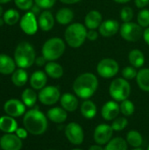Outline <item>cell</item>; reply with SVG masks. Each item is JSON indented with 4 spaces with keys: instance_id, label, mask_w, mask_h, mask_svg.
I'll return each instance as SVG.
<instances>
[{
    "instance_id": "56",
    "label": "cell",
    "mask_w": 149,
    "mask_h": 150,
    "mask_svg": "<svg viewBox=\"0 0 149 150\" xmlns=\"http://www.w3.org/2000/svg\"><path fill=\"white\" fill-rule=\"evenodd\" d=\"M48 150H55V149H48Z\"/></svg>"
},
{
    "instance_id": "23",
    "label": "cell",
    "mask_w": 149,
    "mask_h": 150,
    "mask_svg": "<svg viewBox=\"0 0 149 150\" xmlns=\"http://www.w3.org/2000/svg\"><path fill=\"white\" fill-rule=\"evenodd\" d=\"M46 74L53 79H59L64 74L62 66L55 62H48L45 65Z\"/></svg>"
},
{
    "instance_id": "34",
    "label": "cell",
    "mask_w": 149,
    "mask_h": 150,
    "mask_svg": "<svg viewBox=\"0 0 149 150\" xmlns=\"http://www.w3.org/2000/svg\"><path fill=\"white\" fill-rule=\"evenodd\" d=\"M134 111H135V106H134L133 103L131 100L126 99V100L121 102V104H120V112L125 117L132 116L134 113Z\"/></svg>"
},
{
    "instance_id": "48",
    "label": "cell",
    "mask_w": 149,
    "mask_h": 150,
    "mask_svg": "<svg viewBox=\"0 0 149 150\" xmlns=\"http://www.w3.org/2000/svg\"><path fill=\"white\" fill-rule=\"evenodd\" d=\"M89 150H105V148L102 147V145H98V144H96V145H92L89 148Z\"/></svg>"
},
{
    "instance_id": "47",
    "label": "cell",
    "mask_w": 149,
    "mask_h": 150,
    "mask_svg": "<svg viewBox=\"0 0 149 150\" xmlns=\"http://www.w3.org/2000/svg\"><path fill=\"white\" fill-rule=\"evenodd\" d=\"M81 1H83V0H60V2L64 4H75Z\"/></svg>"
},
{
    "instance_id": "39",
    "label": "cell",
    "mask_w": 149,
    "mask_h": 150,
    "mask_svg": "<svg viewBox=\"0 0 149 150\" xmlns=\"http://www.w3.org/2000/svg\"><path fill=\"white\" fill-rule=\"evenodd\" d=\"M33 2L34 0H14L16 6L23 11L31 10L33 5Z\"/></svg>"
},
{
    "instance_id": "57",
    "label": "cell",
    "mask_w": 149,
    "mask_h": 150,
    "mask_svg": "<svg viewBox=\"0 0 149 150\" xmlns=\"http://www.w3.org/2000/svg\"><path fill=\"white\" fill-rule=\"evenodd\" d=\"M0 149H1V147H0Z\"/></svg>"
},
{
    "instance_id": "54",
    "label": "cell",
    "mask_w": 149,
    "mask_h": 150,
    "mask_svg": "<svg viewBox=\"0 0 149 150\" xmlns=\"http://www.w3.org/2000/svg\"><path fill=\"white\" fill-rule=\"evenodd\" d=\"M71 150H83V149H71Z\"/></svg>"
},
{
    "instance_id": "17",
    "label": "cell",
    "mask_w": 149,
    "mask_h": 150,
    "mask_svg": "<svg viewBox=\"0 0 149 150\" xmlns=\"http://www.w3.org/2000/svg\"><path fill=\"white\" fill-rule=\"evenodd\" d=\"M102 22V14L96 10L90 11L84 17V25L88 30H96L99 28Z\"/></svg>"
},
{
    "instance_id": "49",
    "label": "cell",
    "mask_w": 149,
    "mask_h": 150,
    "mask_svg": "<svg viewBox=\"0 0 149 150\" xmlns=\"http://www.w3.org/2000/svg\"><path fill=\"white\" fill-rule=\"evenodd\" d=\"M113 1L118 4H126V3H129L131 0H113Z\"/></svg>"
},
{
    "instance_id": "41",
    "label": "cell",
    "mask_w": 149,
    "mask_h": 150,
    "mask_svg": "<svg viewBox=\"0 0 149 150\" xmlns=\"http://www.w3.org/2000/svg\"><path fill=\"white\" fill-rule=\"evenodd\" d=\"M98 38V33L96 30H88L87 39L90 41H95Z\"/></svg>"
},
{
    "instance_id": "2",
    "label": "cell",
    "mask_w": 149,
    "mask_h": 150,
    "mask_svg": "<svg viewBox=\"0 0 149 150\" xmlns=\"http://www.w3.org/2000/svg\"><path fill=\"white\" fill-rule=\"evenodd\" d=\"M24 127L33 135L43 134L47 129V120L45 114L38 109H32L25 112L23 118Z\"/></svg>"
},
{
    "instance_id": "20",
    "label": "cell",
    "mask_w": 149,
    "mask_h": 150,
    "mask_svg": "<svg viewBox=\"0 0 149 150\" xmlns=\"http://www.w3.org/2000/svg\"><path fill=\"white\" fill-rule=\"evenodd\" d=\"M47 82V77L46 72L41 70H37L33 72L30 77V85L33 90H41L43 89Z\"/></svg>"
},
{
    "instance_id": "24",
    "label": "cell",
    "mask_w": 149,
    "mask_h": 150,
    "mask_svg": "<svg viewBox=\"0 0 149 150\" xmlns=\"http://www.w3.org/2000/svg\"><path fill=\"white\" fill-rule=\"evenodd\" d=\"M80 111L83 117L88 120L93 119L97 113V108L96 104L90 99H85L82 103Z\"/></svg>"
},
{
    "instance_id": "25",
    "label": "cell",
    "mask_w": 149,
    "mask_h": 150,
    "mask_svg": "<svg viewBox=\"0 0 149 150\" xmlns=\"http://www.w3.org/2000/svg\"><path fill=\"white\" fill-rule=\"evenodd\" d=\"M74 11L69 8H61L55 14V20L60 25H70L74 19Z\"/></svg>"
},
{
    "instance_id": "18",
    "label": "cell",
    "mask_w": 149,
    "mask_h": 150,
    "mask_svg": "<svg viewBox=\"0 0 149 150\" xmlns=\"http://www.w3.org/2000/svg\"><path fill=\"white\" fill-rule=\"evenodd\" d=\"M60 103H61V107L69 112H73L76 111L79 105V102H78V98L76 95H74L69 92L64 93L61 96Z\"/></svg>"
},
{
    "instance_id": "16",
    "label": "cell",
    "mask_w": 149,
    "mask_h": 150,
    "mask_svg": "<svg viewBox=\"0 0 149 150\" xmlns=\"http://www.w3.org/2000/svg\"><path fill=\"white\" fill-rule=\"evenodd\" d=\"M120 29V25L118 20L116 19H106L102 22L98 30L101 36L105 38H110L118 33Z\"/></svg>"
},
{
    "instance_id": "42",
    "label": "cell",
    "mask_w": 149,
    "mask_h": 150,
    "mask_svg": "<svg viewBox=\"0 0 149 150\" xmlns=\"http://www.w3.org/2000/svg\"><path fill=\"white\" fill-rule=\"evenodd\" d=\"M134 4L137 8L144 9L149 4V0H134Z\"/></svg>"
},
{
    "instance_id": "13",
    "label": "cell",
    "mask_w": 149,
    "mask_h": 150,
    "mask_svg": "<svg viewBox=\"0 0 149 150\" xmlns=\"http://www.w3.org/2000/svg\"><path fill=\"white\" fill-rule=\"evenodd\" d=\"M4 110L8 116L12 118H17L22 116L25 112V105L23 102L18 99L11 98L5 102L4 105Z\"/></svg>"
},
{
    "instance_id": "31",
    "label": "cell",
    "mask_w": 149,
    "mask_h": 150,
    "mask_svg": "<svg viewBox=\"0 0 149 150\" xmlns=\"http://www.w3.org/2000/svg\"><path fill=\"white\" fill-rule=\"evenodd\" d=\"M21 98H22V102L25 104V106L32 107L36 104V101L38 99V95L36 94L33 89L27 88L22 92Z\"/></svg>"
},
{
    "instance_id": "33",
    "label": "cell",
    "mask_w": 149,
    "mask_h": 150,
    "mask_svg": "<svg viewBox=\"0 0 149 150\" xmlns=\"http://www.w3.org/2000/svg\"><path fill=\"white\" fill-rule=\"evenodd\" d=\"M19 13L17 10H14V9H9L7 10L4 14V23L9 25H13L15 24H17L19 20Z\"/></svg>"
},
{
    "instance_id": "6",
    "label": "cell",
    "mask_w": 149,
    "mask_h": 150,
    "mask_svg": "<svg viewBox=\"0 0 149 150\" xmlns=\"http://www.w3.org/2000/svg\"><path fill=\"white\" fill-rule=\"evenodd\" d=\"M109 93L113 100L117 102H122L128 99V97L131 94V85L128 80L123 77L113 79L109 87Z\"/></svg>"
},
{
    "instance_id": "55",
    "label": "cell",
    "mask_w": 149,
    "mask_h": 150,
    "mask_svg": "<svg viewBox=\"0 0 149 150\" xmlns=\"http://www.w3.org/2000/svg\"><path fill=\"white\" fill-rule=\"evenodd\" d=\"M147 150H149V145H148V149Z\"/></svg>"
},
{
    "instance_id": "15",
    "label": "cell",
    "mask_w": 149,
    "mask_h": 150,
    "mask_svg": "<svg viewBox=\"0 0 149 150\" xmlns=\"http://www.w3.org/2000/svg\"><path fill=\"white\" fill-rule=\"evenodd\" d=\"M119 113L120 105L115 100L106 102L101 109V115L103 119L106 121H112L117 117H119Z\"/></svg>"
},
{
    "instance_id": "35",
    "label": "cell",
    "mask_w": 149,
    "mask_h": 150,
    "mask_svg": "<svg viewBox=\"0 0 149 150\" xmlns=\"http://www.w3.org/2000/svg\"><path fill=\"white\" fill-rule=\"evenodd\" d=\"M137 22L142 28H148L149 26V10L141 9L137 15Z\"/></svg>"
},
{
    "instance_id": "1",
    "label": "cell",
    "mask_w": 149,
    "mask_h": 150,
    "mask_svg": "<svg viewBox=\"0 0 149 150\" xmlns=\"http://www.w3.org/2000/svg\"><path fill=\"white\" fill-rule=\"evenodd\" d=\"M98 88V79L90 72L83 73L78 76L73 83V91L76 97L82 99L91 98Z\"/></svg>"
},
{
    "instance_id": "46",
    "label": "cell",
    "mask_w": 149,
    "mask_h": 150,
    "mask_svg": "<svg viewBox=\"0 0 149 150\" xmlns=\"http://www.w3.org/2000/svg\"><path fill=\"white\" fill-rule=\"evenodd\" d=\"M142 38L145 40L146 44L149 46V26L143 31V37Z\"/></svg>"
},
{
    "instance_id": "44",
    "label": "cell",
    "mask_w": 149,
    "mask_h": 150,
    "mask_svg": "<svg viewBox=\"0 0 149 150\" xmlns=\"http://www.w3.org/2000/svg\"><path fill=\"white\" fill-rule=\"evenodd\" d=\"M47 59H46L43 55L37 57L36 60H35V63H36V65L39 66V67H41V66L46 65V64H47Z\"/></svg>"
},
{
    "instance_id": "51",
    "label": "cell",
    "mask_w": 149,
    "mask_h": 150,
    "mask_svg": "<svg viewBox=\"0 0 149 150\" xmlns=\"http://www.w3.org/2000/svg\"><path fill=\"white\" fill-rule=\"evenodd\" d=\"M4 23V18H0V26H2Z\"/></svg>"
},
{
    "instance_id": "26",
    "label": "cell",
    "mask_w": 149,
    "mask_h": 150,
    "mask_svg": "<svg viewBox=\"0 0 149 150\" xmlns=\"http://www.w3.org/2000/svg\"><path fill=\"white\" fill-rule=\"evenodd\" d=\"M18 129L17 121L11 116H2L0 118V130L6 134H12Z\"/></svg>"
},
{
    "instance_id": "5",
    "label": "cell",
    "mask_w": 149,
    "mask_h": 150,
    "mask_svg": "<svg viewBox=\"0 0 149 150\" xmlns=\"http://www.w3.org/2000/svg\"><path fill=\"white\" fill-rule=\"evenodd\" d=\"M66 50V44L64 40L59 37L50 38L42 46V55L47 62H54L61 58Z\"/></svg>"
},
{
    "instance_id": "30",
    "label": "cell",
    "mask_w": 149,
    "mask_h": 150,
    "mask_svg": "<svg viewBox=\"0 0 149 150\" xmlns=\"http://www.w3.org/2000/svg\"><path fill=\"white\" fill-rule=\"evenodd\" d=\"M126 140L121 138V137H115L112 138L105 147V150H127Z\"/></svg>"
},
{
    "instance_id": "3",
    "label": "cell",
    "mask_w": 149,
    "mask_h": 150,
    "mask_svg": "<svg viewBox=\"0 0 149 150\" xmlns=\"http://www.w3.org/2000/svg\"><path fill=\"white\" fill-rule=\"evenodd\" d=\"M88 29L83 24L71 23L64 32L65 42L73 48L80 47L87 39Z\"/></svg>"
},
{
    "instance_id": "28",
    "label": "cell",
    "mask_w": 149,
    "mask_h": 150,
    "mask_svg": "<svg viewBox=\"0 0 149 150\" xmlns=\"http://www.w3.org/2000/svg\"><path fill=\"white\" fill-rule=\"evenodd\" d=\"M136 82L139 88L146 92H149V69L143 68L138 71Z\"/></svg>"
},
{
    "instance_id": "37",
    "label": "cell",
    "mask_w": 149,
    "mask_h": 150,
    "mask_svg": "<svg viewBox=\"0 0 149 150\" xmlns=\"http://www.w3.org/2000/svg\"><path fill=\"white\" fill-rule=\"evenodd\" d=\"M120 18L125 22H131L133 18V10L130 6H124L120 11Z\"/></svg>"
},
{
    "instance_id": "21",
    "label": "cell",
    "mask_w": 149,
    "mask_h": 150,
    "mask_svg": "<svg viewBox=\"0 0 149 150\" xmlns=\"http://www.w3.org/2000/svg\"><path fill=\"white\" fill-rule=\"evenodd\" d=\"M47 117L54 123L61 124L66 121L68 118L67 111L64 110L62 107H54L47 111Z\"/></svg>"
},
{
    "instance_id": "53",
    "label": "cell",
    "mask_w": 149,
    "mask_h": 150,
    "mask_svg": "<svg viewBox=\"0 0 149 150\" xmlns=\"http://www.w3.org/2000/svg\"><path fill=\"white\" fill-rule=\"evenodd\" d=\"M132 150H144V149H141V148H136V149H132Z\"/></svg>"
},
{
    "instance_id": "9",
    "label": "cell",
    "mask_w": 149,
    "mask_h": 150,
    "mask_svg": "<svg viewBox=\"0 0 149 150\" xmlns=\"http://www.w3.org/2000/svg\"><path fill=\"white\" fill-rule=\"evenodd\" d=\"M38 98L40 102L45 105H53L60 100L61 92L56 86H45L40 91Z\"/></svg>"
},
{
    "instance_id": "43",
    "label": "cell",
    "mask_w": 149,
    "mask_h": 150,
    "mask_svg": "<svg viewBox=\"0 0 149 150\" xmlns=\"http://www.w3.org/2000/svg\"><path fill=\"white\" fill-rule=\"evenodd\" d=\"M15 133H16V135L18 136L21 140L25 139L27 137V134H28V132L25 128H18Z\"/></svg>"
},
{
    "instance_id": "27",
    "label": "cell",
    "mask_w": 149,
    "mask_h": 150,
    "mask_svg": "<svg viewBox=\"0 0 149 150\" xmlns=\"http://www.w3.org/2000/svg\"><path fill=\"white\" fill-rule=\"evenodd\" d=\"M128 61L131 66L136 69L141 68L145 63V56L143 52H141L140 49L137 48L131 50L128 54Z\"/></svg>"
},
{
    "instance_id": "4",
    "label": "cell",
    "mask_w": 149,
    "mask_h": 150,
    "mask_svg": "<svg viewBox=\"0 0 149 150\" xmlns=\"http://www.w3.org/2000/svg\"><path fill=\"white\" fill-rule=\"evenodd\" d=\"M36 53L33 47L26 41L20 42L14 52V61L20 69H28L35 62Z\"/></svg>"
},
{
    "instance_id": "52",
    "label": "cell",
    "mask_w": 149,
    "mask_h": 150,
    "mask_svg": "<svg viewBox=\"0 0 149 150\" xmlns=\"http://www.w3.org/2000/svg\"><path fill=\"white\" fill-rule=\"evenodd\" d=\"M3 12H4V10H3V8H2V6L0 5V17L3 15Z\"/></svg>"
},
{
    "instance_id": "45",
    "label": "cell",
    "mask_w": 149,
    "mask_h": 150,
    "mask_svg": "<svg viewBox=\"0 0 149 150\" xmlns=\"http://www.w3.org/2000/svg\"><path fill=\"white\" fill-rule=\"evenodd\" d=\"M40 10H41V8H40V6H38V5L35 4L32 5V7L31 8L30 11H32L35 16H37V15H40V14L41 13V12H40Z\"/></svg>"
},
{
    "instance_id": "7",
    "label": "cell",
    "mask_w": 149,
    "mask_h": 150,
    "mask_svg": "<svg viewBox=\"0 0 149 150\" xmlns=\"http://www.w3.org/2000/svg\"><path fill=\"white\" fill-rule=\"evenodd\" d=\"M119 33L121 37L128 42L138 41L143 37L142 27L138 23L125 22L120 25Z\"/></svg>"
},
{
    "instance_id": "40",
    "label": "cell",
    "mask_w": 149,
    "mask_h": 150,
    "mask_svg": "<svg viewBox=\"0 0 149 150\" xmlns=\"http://www.w3.org/2000/svg\"><path fill=\"white\" fill-rule=\"evenodd\" d=\"M56 1L57 0H34V3L41 9L47 10L53 7L55 4Z\"/></svg>"
},
{
    "instance_id": "29",
    "label": "cell",
    "mask_w": 149,
    "mask_h": 150,
    "mask_svg": "<svg viewBox=\"0 0 149 150\" xmlns=\"http://www.w3.org/2000/svg\"><path fill=\"white\" fill-rule=\"evenodd\" d=\"M28 80V74L25 70V69H16L11 76V82L15 86L22 87L24 86Z\"/></svg>"
},
{
    "instance_id": "19",
    "label": "cell",
    "mask_w": 149,
    "mask_h": 150,
    "mask_svg": "<svg viewBox=\"0 0 149 150\" xmlns=\"http://www.w3.org/2000/svg\"><path fill=\"white\" fill-rule=\"evenodd\" d=\"M54 21L55 18H54L52 12L47 10L42 11L38 18L39 27L40 28V30L44 32H48L52 30L54 25Z\"/></svg>"
},
{
    "instance_id": "22",
    "label": "cell",
    "mask_w": 149,
    "mask_h": 150,
    "mask_svg": "<svg viewBox=\"0 0 149 150\" xmlns=\"http://www.w3.org/2000/svg\"><path fill=\"white\" fill-rule=\"evenodd\" d=\"M15 61L7 54H0V73L4 75H10L16 69Z\"/></svg>"
},
{
    "instance_id": "32",
    "label": "cell",
    "mask_w": 149,
    "mask_h": 150,
    "mask_svg": "<svg viewBox=\"0 0 149 150\" xmlns=\"http://www.w3.org/2000/svg\"><path fill=\"white\" fill-rule=\"evenodd\" d=\"M126 140L127 143L134 149L140 148L143 143V138H142L141 134L136 130L129 131L126 134Z\"/></svg>"
},
{
    "instance_id": "10",
    "label": "cell",
    "mask_w": 149,
    "mask_h": 150,
    "mask_svg": "<svg viewBox=\"0 0 149 150\" xmlns=\"http://www.w3.org/2000/svg\"><path fill=\"white\" fill-rule=\"evenodd\" d=\"M66 138L73 145H81L84 140V132L83 127L76 122H70L65 127Z\"/></svg>"
},
{
    "instance_id": "50",
    "label": "cell",
    "mask_w": 149,
    "mask_h": 150,
    "mask_svg": "<svg viewBox=\"0 0 149 150\" xmlns=\"http://www.w3.org/2000/svg\"><path fill=\"white\" fill-rule=\"evenodd\" d=\"M11 0H0V4H6V3H9Z\"/></svg>"
},
{
    "instance_id": "12",
    "label": "cell",
    "mask_w": 149,
    "mask_h": 150,
    "mask_svg": "<svg viewBox=\"0 0 149 150\" xmlns=\"http://www.w3.org/2000/svg\"><path fill=\"white\" fill-rule=\"evenodd\" d=\"M19 25L21 30L28 35L35 34L39 28L38 19L36 18V16L32 11L26 12L21 18L19 21Z\"/></svg>"
},
{
    "instance_id": "14",
    "label": "cell",
    "mask_w": 149,
    "mask_h": 150,
    "mask_svg": "<svg viewBox=\"0 0 149 150\" xmlns=\"http://www.w3.org/2000/svg\"><path fill=\"white\" fill-rule=\"evenodd\" d=\"M22 140L13 134H6L0 138V147L3 150H20Z\"/></svg>"
},
{
    "instance_id": "36",
    "label": "cell",
    "mask_w": 149,
    "mask_h": 150,
    "mask_svg": "<svg viewBox=\"0 0 149 150\" xmlns=\"http://www.w3.org/2000/svg\"><path fill=\"white\" fill-rule=\"evenodd\" d=\"M127 125H128V120L124 116V117H117L115 120H112L111 126L114 131L119 132V131H123L127 127Z\"/></svg>"
},
{
    "instance_id": "8",
    "label": "cell",
    "mask_w": 149,
    "mask_h": 150,
    "mask_svg": "<svg viewBox=\"0 0 149 150\" xmlns=\"http://www.w3.org/2000/svg\"><path fill=\"white\" fill-rule=\"evenodd\" d=\"M97 73L99 76L106 79L112 78L119 71V65L117 61L112 58L102 59L97 65Z\"/></svg>"
},
{
    "instance_id": "11",
    "label": "cell",
    "mask_w": 149,
    "mask_h": 150,
    "mask_svg": "<svg viewBox=\"0 0 149 150\" xmlns=\"http://www.w3.org/2000/svg\"><path fill=\"white\" fill-rule=\"evenodd\" d=\"M113 132L114 130L110 125L100 124L97 126L93 134L95 142L98 145H106L112 139Z\"/></svg>"
},
{
    "instance_id": "38",
    "label": "cell",
    "mask_w": 149,
    "mask_h": 150,
    "mask_svg": "<svg viewBox=\"0 0 149 150\" xmlns=\"http://www.w3.org/2000/svg\"><path fill=\"white\" fill-rule=\"evenodd\" d=\"M121 74H122L123 78H125L126 80H133V79L136 78L138 71L136 70V68H134L133 66H127L122 69Z\"/></svg>"
}]
</instances>
